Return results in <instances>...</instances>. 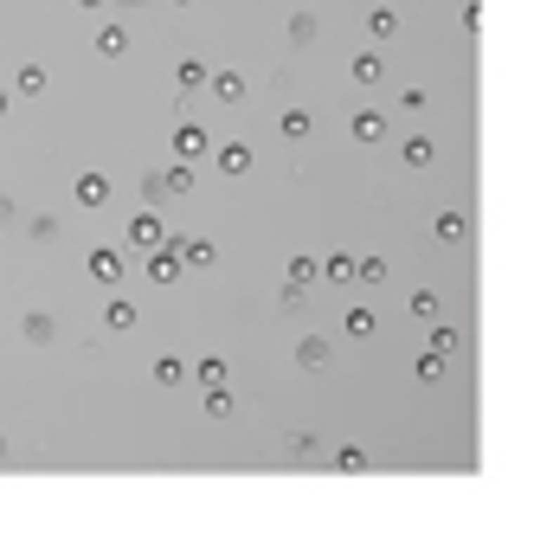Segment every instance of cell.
Returning a JSON list of instances; mask_svg holds the SVG:
<instances>
[{
    "label": "cell",
    "mask_w": 534,
    "mask_h": 547,
    "mask_svg": "<svg viewBox=\"0 0 534 547\" xmlns=\"http://www.w3.org/2000/svg\"><path fill=\"white\" fill-rule=\"evenodd\" d=\"M91 271H97V277H116L122 264H116V251H97V258H91Z\"/></svg>",
    "instance_id": "1"
}]
</instances>
